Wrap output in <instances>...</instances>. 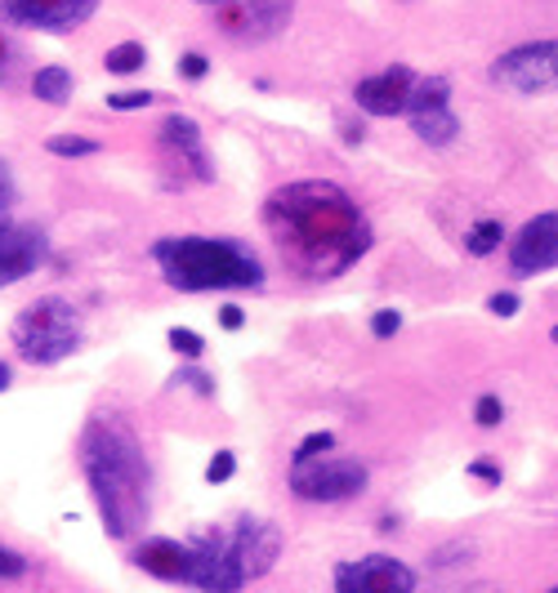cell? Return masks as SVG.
<instances>
[{
  "label": "cell",
  "mask_w": 558,
  "mask_h": 593,
  "mask_svg": "<svg viewBox=\"0 0 558 593\" xmlns=\"http://www.w3.org/2000/svg\"><path fill=\"white\" fill-rule=\"evenodd\" d=\"M264 228L282 259L308 281H331L371 251L366 215L331 179H300L277 187L264 202Z\"/></svg>",
  "instance_id": "cell-1"
},
{
  "label": "cell",
  "mask_w": 558,
  "mask_h": 593,
  "mask_svg": "<svg viewBox=\"0 0 558 593\" xmlns=\"http://www.w3.org/2000/svg\"><path fill=\"white\" fill-rule=\"evenodd\" d=\"M81 473L112 540H134L153 513V464L138 433L117 415H95L81 433Z\"/></svg>",
  "instance_id": "cell-2"
},
{
  "label": "cell",
  "mask_w": 558,
  "mask_h": 593,
  "mask_svg": "<svg viewBox=\"0 0 558 593\" xmlns=\"http://www.w3.org/2000/svg\"><path fill=\"white\" fill-rule=\"evenodd\" d=\"M153 264L183 294L210 290H259L264 264L246 241L232 237H161L153 245Z\"/></svg>",
  "instance_id": "cell-3"
},
{
  "label": "cell",
  "mask_w": 558,
  "mask_h": 593,
  "mask_svg": "<svg viewBox=\"0 0 558 593\" xmlns=\"http://www.w3.org/2000/svg\"><path fill=\"white\" fill-rule=\"evenodd\" d=\"M10 339H14V349H19L23 362H32V366H59L72 353H81L85 326H81V313L63 300V294H40V300H32L14 317Z\"/></svg>",
  "instance_id": "cell-4"
},
{
  "label": "cell",
  "mask_w": 558,
  "mask_h": 593,
  "mask_svg": "<svg viewBox=\"0 0 558 593\" xmlns=\"http://www.w3.org/2000/svg\"><path fill=\"white\" fill-rule=\"evenodd\" d=\"M371 482V469L366 460L357 456H340V451H327L317 460H291V473H287V486L291 496L304 500V505H344V500H357Z\"/></svg>",
  "instance_id": "cell-5"
},
{
  "label": "cell",
  "mask_w": 558,
  "mask_h": 593,
  "mask_svg": "<svg viewBox=\"0 0 558 593\" xmlns=\"http://www.w3.org/2000/svg\"><path fill=\"white\" fill-rule=\"evenodd\" d=\"M492 81L509 94H554L558 89V40L514 45L492 63Z\"/></svg>",
  "instance_id": "cell-6"
},
{
  "label": "cell",
  "mask_w": 558,
  "mask_h": 593,
  "mask_svg": "<svg viewBox=\"0 0 558 593\" xmlns=\"http://www.w3.org/2000/svg\"><path fill=\"white\" fill-rule=\"evenodd\" d=\"M295 19V0H223L215 5V23L228 40L238 45H264L277 40Z\"/></svg>",
  "instance_id": "cell-7"
},
{
  "label": "cell",
  "mask_w": 558,
  "mask_h": 593,
  "mask_svg": "<svg viewBox=\"0 0 558 593\" xmlns=\"http://www.w3.org/2000/svg\"><path fill=\"white\" fill-rule=\"evenodd\" d=\"M99 10V0H0V19L14 27H32V32H76L81 23H89Z\"/></svg>",
  "instance_id": "cell-8"
},
{
  "label": "cell",
  "mask_w": 558,
  "mask_h": 593,
  "mask_svg": "<svg viewBox=\"0 0 558 593\" xmlns=\"http://www.w3.org/2000/svg\"><path fill=\"white\" fill-rule=\"evenodd\" d=\"M415 571L389 554H366L336 567V593H415Z\"/></svg>",
  "instance_id": "cell-9"
},
{
  "label": "cell",
  "mask_w": 558,
  "mask_h": 593,
  "mask_svg": "<svg viewBox=\"0 0 558 593\" xmlns=\"http://www.w3.org/2000/svg\"><path fill=\"white\" fill-rule=\"evenodd\" d=\"M228 554H232V567L238 576L251 584L259 576H268L282 558V531L272 522H259V518H242L238 531H228Z\"/></svg>",
  "instance_id": "cell-10"
},
{
  "label": "cell",
  "mask_w": 558,
  "mask_h": 593,
  "mask_svg": "<svg viewBox=\"0 0 558 593\" xmlns=\"http://www.w3.org/2000/svg\"><path fill=\"white\" fill-rule=\"evenodd\" d=\"M415 81H421V76H415L407 63H393V68H385L376 76H362L357 89H353V104L366 117H407Z\"/></svg>",
  "instance_id": "cell-11"
},
{
  "label": "cell",
  "mask_w": 558,
  "mask_h": 593,
  "mask_svg": "<svg viewBox=\"0 0 558 593\" xmlns=\"http://www.w3.org/2000/svg\"><path fill=\"white\" fill-rule=\"evenodd\" d=\"M509 268L519 277H536L558 268V210L536 215L519 228V237L509 241Z\"/></svg>",
  "instance_id": "cell-12"
},
{
  "label": "cell",
  "mask_w": 558,
  "mask_h": 593,
  "mask_svg": "<svg viewBox=\"0 0 558 593\" xmlns=\"http://www.w3.org/2000/svg\"><path fill=\"white\" fill-rule=\"evenodd\" d=\"M161 147L174 157L179 170H189L197 183H215V161H210V147H206V134L193 117H183V112H170L157 130Z\"/></svg>",
  "instance_id": "cell-13"
},
{
  "label": "cell",
  "mask_w": 558,
  "mask_h": 593,
  "mask_svg": "<svg viewBox=\"0 0 558 593\" xmlns=\"http://www.w3.org/2000/svg\"><path fill=\"white\" fill-rule=\"evenodd\" d=\"M50 264V241H45L40 228H23V223H10L0 232V290L40 273Z\"/></svg>",
  "instance_id": "cell-14"
},
{
  "label": "cell",
  "mask_w": 558,
  "mask_h": 593,
  "mask_svg": "<svg viewBox=\"0 0 558 593\" xmlns=\"http://www.w3.org/2000/svg\"><path fill=\"white\" fill-rule=\"evenodd\" d=\"M134 567H144L148 576H157V580H166V584H189V589H193V571H197L193 540L148 535L144 545L134 549Z\"/></svg>",
  "instance_id": "cell-15"
},
{
  "label": "cell",
  "mask_w": 558,
  "mask_h": 593,
  "mask_svg": "<svg viewBox=\"0 0 558 593\" xmlns=\"http://www.w3.org/2000/svg\"><path fill=\"white\" fill-rule=\"evenodd\" d=\"M407 121H411V134L421 138V143H429V147H447V143H456V138H460V121H456V112H451V108L411 112Z\"/></svg>",
  "instance_id": "cell-16"
},
{
  "label": "cell",
  "mask_w": 558,
  "mask_h": 593,
  "mask_svg": "<svg viewBox=\"0 0 558 593\" xmlns=\"http://www.w3.org/2000/svg\"><path fill=\"white\" fill-rule=\"evenodd\" d=\"M72 89H76V81H72V68H63V63L36 68V76H32V94H36V104L63 108V104H72Z\"/></svg>",
  "instance_id": "cell-17"
},
{
  "label": "cell",
  "mask_w": 558,
  "mask_h": 593,
  "mask_svg": "<svg viewBox=\"0 0 558 593\" xmlns=\"http://www.w3.org/2000/svg\"><path fill=\"white\" fill-rule=\"evenodd\" d=\"M104 68H108L112 76L144 72V68H148V45H144V40H121V45H112L108 55H104Z\"/></svg>",
  "instance_id": "cell-18"
},
{
  "label": "cell",
  "mask_w": 558,
  "mask_h": 593,
  "mask_svg": "<svg viewBox=\"0 0 558 593\" xmlns=\"http://www.w3.org/2000/svg\"><path fill=\"white\" fill-rule=\"evenodd\" d=\"M451 104V81L447 76H421L411 89V104H407V117L411 112H429V108H447Z\"/></svg>",
  "instance_id": "cell-19"
},
{
  "label": "cell",
  "mask_w": 558,
  "mask_h": 593,
  "mask_svg": "<svg viewBox=\"0 0 558 593\" xmlns=\"http://www.w3.org/2000/svg\"><path fill=\"white\" fill-rule=\"evenodd\" d=\"M500 245H505V223H500V219H478L470 232H464V251H470L474 259L496 255Z\"/></svg>",
  "instance_id": "cell-20"
},
{
  "label": "cell",
  "mask_w": 558,
  "mask_h": 593,
  "mask_svg": "<svg viewBox=\"0 0 558 593\" xmlns=\"http://www.w3.org/2000/svg\"><path fill=\"white\" fill-rule=\"evenodd\" d=\"M45 153L76 161V157H99L104 143L99 138H85V134H54V138H45Z\"/></svg>",
  "instance_id": "cell-21"
},
{
  "label": "cell",
  "mask_w": 558,
  "mask_h": 593,
  "mask_svg": "<svg viewBox=\"0 0 558 593\" xmlns=\"http://www.w3.org/2000/svg\"><path fill=\"white\" fill-rule=\"evenodd\" d=\"M170 353L174 358H183V362H197L202 353H206V339L197 335V330H189V326H170Z\"/></svg>",
  "instance_id": "cell-22"
},
{
  "label": "cell",
  "mask_w": 558,
  "mask_h": 593,
  "mask_svg": "<svg viewBox=\"0 0 558 593\" xmlns=\"http://www.w3.org/2000/svg\"><path fill=\"white\" fill-rule=\"evenodd\" d=\"M170 388H193L197 398H215V375H206L202 366H183V371L170 379Z\"/></svg>",
  "instance_id": "cell-23"
},
{
  "label": "cell",
  "mask_w": 558,
  "mask_h": 593,
  "mask_svg": "<svg viewBox=\"0 0 558 593\" xmlns=\"http://www.w3.org/2000/svg\"><path fill=\"white\" fill-rule=\"evenodd\" d=\"M148 104H157L153 89H117V94H108V108L112 112H138V108H148Z\"/></svg>",
  "instance_id": "cell-24"
},
{
  "label": "cell",
  "mask_w": 558,
  "mask_h": 593,
  "mask_svg": "<svg viewBox=\"0 0 558 593\" xmlns=\"http://www.w3.org/2000/svg\"><path fill=\"white\" fill-rule=\"evenodd\" d=\"M327 451H336V433H327V428H317V433H308L300 447H295V456L291 460H317V456H327Z\"/></svg>",
  "instance_id": "cell-25"
},
{
  "label": "cell",
  "mask_w": 558,
  "mask_h": 593,
  "mask_svg": "<svg viewBox=\"0 0 558 593\" xmlns=\"http://www.w3.org/2000/svg\"><path fill=\"white\" fill-rule=\"evenodd\" d=\"M500 420H505V402L496 398V392H483V398L474 402V424L478 428H500Z\"/></svg>",
  "instance_id": "cell-26"
},
{
  "label": "cell",
  "mask_w": 558,
  "mask_h": 593,
  "mask_svg": "<svg viewBox=\"0 0 558 593\" xmlns=\"http://www.w3.org/2000/svg\"><path fill=\"white\" fill-rule=\"evenodd\" d=\"M232 473H238V456H232V451H215L210 464H206V482H210V486H223Z\"/></svg>",
  "instance_id": "cell-27"
},
{
  "label": "cell",
  "mask_w": 558,
  "mask_h": 593,
  "mask_svg": "<svg viewBox=\"0 0 558 593\" xmlns=\"http://www.w3.org/2000/svg\"><path fill=\"white\" fill-rule=\"evenodd\" d=\"M179 76L183 81H206L210 76V59L197 55V49H189V55H179Z\"/></svg>",
  "instance_id": "cell-28"
},
{
  "label": "cell",
  "mask_w": 558,
  "mask_h": 593,
  "mask_svg": "<svg viewBox=\"0 0 558 593\" xmlns=\"http://www.w3.org/2000/svg\"><path fill=\"white\" fill-rule=\"evenodd\" d=\"M32 571V562L23 554H14L10 545H0V580H23Z\"/></svg>",
  "instance_id": "cell-29"
},
{
  "label": "cell",
  "mask_w": 558,
  "mask_h": 593,
  "mask_svg": "<svg viewBox=\"0 0 558 593\" xmlns=\"http://www.w3.org/2000/svg\"><path fill=\"white\" fill-rule=\"evenodd\" d=\"M402 330V313L398 308H380L376 317H371V335H376V339H393Z\"/></svg>",
  "instance_id": "cell-30"
},
{
  "label": "cell",
  "mask_w": 558,
  "mask_h": 593,
  "mask_svg": "<svg viewBox=\"0 0 558 593\" xmlns=\"http://www.w3.org/2000/svg\"><path fill=\"white\" fill-rule=\"evenodd\" d=\"M519 308H523V300H519L514 290H496L492 300H487V313H496V317H514Z\"/></svg>",
  "instance_id": "cell-31"
},
{
  "label": "cell",
  "mask_w": 558,
  "mask_h": 593,
  "mask_svg": "<svg viewBox=\"0 0 558 593\" xmlns=\"http://www.w3.org/2000/svg\"><path fill=\"white\" fill-rule=\"evenodd\" d=\"M470 477H478L483 486H500V464L492 460V456H478V460H470Z\"/></svg>",
  "instance_id": "cell-32"
},
{
  "label": "cell",
  "mask_w": 558,
  "mask_h": 593,
  "mask_svg": "<svg viewBox=\"0 0 558 593\" xmlns=\"http://www.w3.org/2000/svg\"><path fill=\"white\" fill-rule=\"evenodd\" d=\"M215 317H219V326H223V330H242V326H246V313H242L238 304H223Z\"/></svg>",
  "instance_id": "cell-33"
},
{
  "label": "cell",
  "mask_w": 558,
  "mask_h": 593,
  "mask_svg": "<svg viewBox=\"0 0 558 593\" xmlns=\"http://www.w3.org/2000/svg\"><path fill=\"white\" fill-rule=\"evenodd\" d=\"M0 206H14V179H10L5 161H0Z\"/></svg>",
  "instance_id": "cell-34"
},
{
  "label": "cell",
  "mask_w": 558,
  "mask_h": 593,
  "mask_svg": "<svg viewBox=\"0 0 558 593\" xmlns=\"http://www.w3.org/2000/svg\"><path fill=\"white\" fill-rule=\"evenodd\" d=\"M10 384H14V366H10V362H0V392H5Z\"/></svg>",
  "instance_id": "cell-35"
},
{
  "label": "cell",
  "mask_w": 558,
  "mask_h": 593,
  "mask_svg": "<svg viewBox=\"0 0 558 593\" xmlns=\"http://www.w3.org/2000/svg\"><path fill=\"white\" fill-rule=\"evenodd\" d=\"M10 228V206H0V232Z\"/></svg>",
  "instance_id": "cell-36"
},
{
  "label": "cell",
  "mask_w": 558,
  "mask_h": 593,
  "mask_svg": "<svg viewBox=\"0 0 558 593\" xmlns=\"http://www.w3.org/2000/svg\"><path fill=\"white\" fill-rule=\"evenodd\" d=\"M197 5H223V0H197Z\"/></svg>",
  "instance_id": "cell-37"
},
{
  "label": "cell",
  "mask_w": 558,
  "mask_h": 593,
  "mask_svg": "<svg viewBox=\"0 0 558 593\" xmlns=\"http://www.w3.org/2000/svg\"><path fill=\"white\" fill-rule=\"evenodd\" d=\"M549 339H554V343H558V326H554V330H549Z\"/></svg>",
  "instance_id": "cell-38"
},
{
  "label": "cell",
  "mask_w": 558,
  "mask_h": 593,
  "mask_svg": "<svg viewBox=\"0 0 558 593\" xmlns=\"http://www.w3.org/2000/svg\"><path fill=\"white\" fill-rule=\"evenodd\" d=\"M549 593H558V589H549Z\"/></svg>",
  "instance_id": "cell-39"
}]
</instances>
